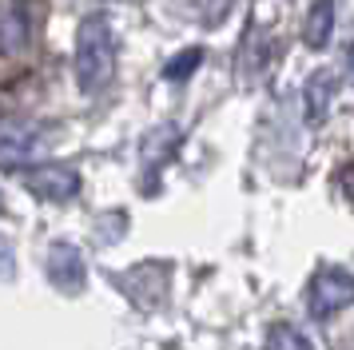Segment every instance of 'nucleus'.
<instances>
[{"label":"nucleus","instance_id":"obj_1","mask_svg":"<svg viewBox=\"0 0 354 350\" xmlns=\"http://www.w3.org/2000/svg\"><path fill=\"white\" fill-rule=\"evenodd\" d=\"M115 32H112V20L104 12H88L76 28V84H80L84 95H100L112 88L115 80Z\"/></svg>","mask_w":354,"mask_h":350},{"label":"nucleus","instance_id":"obj_7","mask_svg":"<svg viewBox=\"0 0 354 350\" xmlns=\"http://www.w3.org/2000/svg\"><path fill=\"white\" fill-rule=\"evenodd\" d=\"M36 136L32 124H17V120H8L4 124V172H17L20 163H28V156L36 151Z\"/></svg>","mask_w":354,"mask_h":350},{"label":"nucleus","instance_id":"obj_11","mask_svg":"<svg viewBox=\"0 0 354 350\" xmlns=\"http://www.w3.org/2000/svg\"><path fill=\"white\" fill-rule=\"evenodd\" d=\"M235 4H239V0H195V8H199V16H203L207 28H215L219 20H227V12H231Z\"/></svg>","mask_w":354,"mask_h":350},{"label":"nucleus","instance_id":"obj_3","mask_svg":"<svg viewBox=\"0 0 354 350\" xmlns=\"http://www.w3.org/2000/svg\"><path fill=\"white\" fill-rule=\"evenodd\" d=\"M24 187L44 203H68L80 195V172L72 163H36L24 167Z\"/></svg>","mask_w":354,"mask_h":350},{"label":"nucleus","instance_id":"obj_6","mask_svg":"<svg viewBox=\"0 0 354 350\" xmlns=\"http://www.w3.org/2000/svg\"><path fill=\"white\" fill-rule=\"evenodd\" d=\"M32 40V20H28V8H24V0H8L4 4V28H0V44H4V56L12 60L20 56L24 48Z\"/></svg>","mask_w":354,"mask_h":350},{"label":"nucleus","instance_id":"obj_2","mask_svg":"<svg viewBox=\"0 0 354 350\" xmlns=\"http://www.w3.org/2000/svg\"><path fill=\"white\" fill-rule=\"evenodd\" d=\"M354 306V275L342 267H322L306 283V311L310 318H335L338 311Z\"/></svg>","mask_w":354,"mask_h":350},{"label":"nucleus","instance_id":"obj_10","mask_svg":"<svg viewBox=\"0 0 354 350\" xmlns=\"http://www.w3.org/2000/svg\"><path fill=\"white\" fill-rule=\"evenodd\" d=\"M203 64V48H187V52H179L176 60H167V68H163V80H171V84H179V80H187Z\"/></svg>","mask_w":354,"mask_h":350},{"label":"nucleus","instance_id":"obj_9","mask_svg":"<svg viewBox=\"0 0 354 350\" xmlns=\"http://www.w3.org/2000/svg\"><path fill=\"white\" fill-rule=\"evenodd\" d=\"M267 350H315V342H310L299 326H290V322H274L271 334H267Z\"/></svg>","mask_w":354,"mask_h":350},{"label":"nucleus","instance_id":"obj_8","mask_svg":"<svg viewBox=\"0 0 354 350\" xmlns=\"http://www.w3.org/2000/svg\"><path fill=\"white\" fill-rule=\"evenodd\" d=\"M335 36V0H315L310 12H306V24H303V44L322 52Z\"/></svg>","mask_w":354,"mask_h":350},{"label":"nucleus","instance_id":"obj_5","mask_svg":"<svg viewBox=\"0 0 354 350\" xmlns=\"http://www.w3.org/2000/svg\"><path fill=\"white\" fill-rule=\"evenodd\" d=\"M335 72L330 68H319L315 76L306 80L303 88V111H306V124L319 127L326 120V111H330V100H335Z\"/></svg>","mask_w":354,"mask_h":350},{"label":"nucleus","instance_id":"obj_12","mask_svg":"<svg viewBox=\"0 0 354 350\" xmlns=\"http://www.w3.org/2000/svg\"><path fill=\"white\" fill-rule=\"evenodd\" d=\"M338 183H342V195H346V199L354 203V159L346 163V167H342V172H338Z\"/></svg>","mask_w":354,"mask_h":350},{"label":"nucleus","instance_id":"obj_4","mask_svg":"<svg viewBox=\"0 0 354 350\" xmlns=\"http://www.w3.org/2000/svg\"><path fill=\"white\" fill-rule=\"evenodd\" d=\"M48 283L64 295H80L84 291V279H88V267H84V255L72 247V243H52L48 247Z\"/></svg>","mask_w":354,"mask_h":350}]
</instances>
